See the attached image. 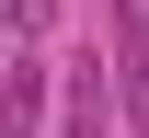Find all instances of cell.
I'll return each mask as SVG.
<instances>
[{
	"label": "cell",
	"mask_w": 149,
	"mask_h": 138,
	"mask_svg": "<svg viewBox=\"0 0 149 138\" xmlns=\"http://www.w3.org/2000/svg\"><path fill=\"white\" fill-rule=\"evenodd\" d=\"M115 81H126V115H138V138H149V0L115 12Z\"/></svg>",
	"instance_id": "6da1fadb"
},
{
	"label": "cell",
	"mask_w": 149,
	"mask_h": 138,
	"mask_svg": "<svg viewBox=\"0 0 149 138\" xmlns=\"http://www.w3.org/2000/svg\"><path fill=\"white\" fill-rule=\"evenodd\" d=\"M69 138H115V69L103 58L69 69Z\"/></svg>",
	"instance_id": "7a4b0ae2"
},
{
	"label": "cell",
	"mask_w": 149,
	"mask_h": 138,
	"mask_svg": "<svg viewBox=\"0 0 149 138\" xmlns=\"http://www.w3.org/2000/svg\"><path fill=\"white\" fill-rule=\"evenodd\" d=\"M46 127V58H12V138Z\"/></svg>",
	"instance_id": "3957f363"
}]
</instances>
